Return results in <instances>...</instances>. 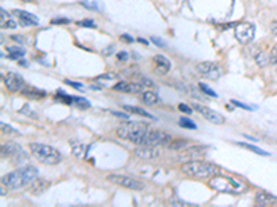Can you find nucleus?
I'll use <instances>...</instances> for the list:
<instances>
[{"mask_svg":"<svg viewBox=\"0 0 277 207\" xmlns=\"http://www.w3.org/2000/svg\"><path fill=\"white\" fill-rule=\"evenodd\" d=\"M38 175V170L33 166H26V167L18 168V170H14L11 173L6 174L3 178H1V183H3V186H7L8 189H21L26 186L28 184H31L36 178Z\"/></svg>","mask_w":277,"mask_h":207,"instance_id":"f257e3e1","label":"nucleus"},{"mask_svg":"<svg viewBox=\"0 0 277 207\" xmlns=\"http://www.w3.org/2000/svg\"><path fill=\"white\" fill-rule=\"evenodd\" d=\"M209 186L212 189L223 193H231V195H240L248 189L247 184L240 180H236L230 175L216 174L209 180Z\"/></svg>","mask_w":277,"mask_h":207,"instance_id":"f03ea898","label":"nucleus"},{"mask_svg":"<svg viewBox=\"0 0 277 207\" xmlns=\"http://www.w3.org/2000/svg\"><path fill=\"white\" fill-rule=\"evenodd\" d=\"M180 171L190 178H198V180H208V178H212L213 175L219 174V168L215 165L208 163V162H198V160L183 163L180 167Z\"/></svg>","mask_w":277,"mask_h":207,"instance_id":"7ed1b4c3","label":"nucleus"},{"mask_svg":"<svg viewBox=\"0 0 277 207\" xmlns=\"http://www.w3.org/2000/svg\"><path fill=\"white\" fill-rule=\"evenodd\" d=\"M150 130L148 124L141 122H128L126 124H122L119 128H116V136L121 140H126L133 144H138L143 140L147 131Z\"/></svg>","mask_w":277,"mask_h":207,"instance_id":"20e7f679","label":"nucleus"},{"mask_svg":"<svg viewBox=\"0 0 277 207\" xmlns=\"http://www.w3.org/2000/svg\"><path fill=\"white\" fill-rule=\"evenodd\" d=\"M29 151L32 153V156L36 160H39L43 165H57L61 162V155L60 152L50 146V145H45V144H38V143H32L29 144Z\"/></svg>","mask_w":277,"mask_h":207,"instance_id":"39448f33","label":"nucleus"},{"mask_svg":"<svg viewBox=\"0 0 277 207\" xmlns=\"http://www.w3.org/2000/svg\"><path fill=\"white\" fill-rule=\"evenodd\" d=\"M172 141V137L165 133V131H161V130H148L147 134L143 137V140L138 143V145H151V146H161V145H166Z\"/></svg>","mask_w":277,"mask_h":207,"instance_id":"423d86ee","label":"nucleus"},{"mask_svg":"<svg viewBox=\"0 0 277 207\" xmlns=\"http://www.w3.org/2000/svg\"><path fill=\"white\" fill-rule=\"evenodd\" d=\"M107 181H110L111 184H115V185H119V186H123V188L132 189V191H141L144 188V183L143 181H138L136 178L126 177V175L111 174L107 177Z\"/></svg>","mask_w":277,"mask_h":207,"instance_id":"0eeeda50","label":"nucleus"},{"mask_svg":"<svg viewBox=\"0 0 277 207\" xmlns=\"http://www.w3.org/2000/svg\"><path fill=\"white\" fill-rule=\"evenodd\" d=\"M196 69L198 73L208 80H218L223 75V68L216 62H200Z\"/></svg>","mask_w":277,"mask_h":207,"instance_id":"6e6552de","label":"nucleus"},{"mask_svg":"<svg viewBox=\"0 0 277 207\" xmlns=\"http://www.w3.org/2000/svg\"><path fill=\"white\" fill-rule=\"evenodd\" d=\"M234 36L241 44L251 43L255 36V26L251 22H240L234 28Z\"/></svg>","mask_w":277,"mask_h":207,"instance_id":"1a4fd4ad","label":"nucleus"},{"mask_svg":"<svg viewBox=\"0 0 277 207\" xmlns=\"http://www.w3.org/2000/svg\"><path fill=\"white\" fill-rule=\"evenodd\" d=\"M3 83L6 84L8 91H11V93H21L26 86L24 79L13 72H7L6 75H3Z\"/></svg>","mask_w":277,"mask_h":207,"instance_id":"9d476101","label":"nucleus"},{"mask_svg":"<svg viewBox=\"0 0 277 207\" xmlns=\"http://www.w3.org/2000/svg\"><path fill=\"white\" fill-rule=\"evenodd\" d=\"M193 109H196L198 113H201L205 119L208 120V122H211L212 124L219 126V124H223V123H225V118H223V115H220L219 112L213 111V109L208 108V106L200 105V104H193Z\"/></svg>","mask_w":277,"mask_h":207,"instance_id":"9b49d317","label":"nucleus"},{"mask_svg":"<svg viewBox=\"0 0 277 207\" xmlns=\"http://www.w3.org/2000/svg\"><path fill=\"white\" fill-rule=\"evenodd\" d=\"M135 156L138 159H155L158 156H161V148L157 145V146H151V145H138V148L135 149Z\"/></svg>","mask_w":277,"mask_h":207,"instance_id":"f8f14e48","label":"nucleus"},{"mask_svg":"<svg viewBox=\"0 0 277 207\" xmlns=\"http://www.w3.org/2000/svg\"><path fill=\"white\" fill-rule=\"evenodd\" d=\"M13 14L17 17L20 25L23 26H35V25H39V18L28 13V11H24V10H13Z\"/></svg>","mask_w":277,"mask_h":207,"instance_id":"ddd939ff","label":"nucleus"},{"mask_svg":"<svg viewBox=\"0 0 277 207\" xmlns=\"http://www.w3.org/2000/svg\"><path fill=\"white\" fill-rule=\"evenodd\" d=\"M116 91L122 93H131V94H138L143 91V83H132V82H118L115 86H113Z\"/></svg>","mask_w":277,"mask_h":207,"instance_id":"4468645a","label":"nucleus"},{"mask_svg":"<svg viewBox=\"0 0 277 207\" xmlns=\"http://www.w3.org/2000/svg\"><path fill=\"white\" fill-rule=\"evenodd\" d=\"M153 62H154V72L157 75H166L169 69H171V64H169V61L165 58L161 54H157V56L153 57Z\"/></svg>","mask_w":277,"mask_h":207,"instance_id":"2eb2a0df","label":"nucleus"},{"mask_svg":"<svg viewBox=\"0 0 277 207\" xmlns=\"http://www.w3.org/2000/svg\"><path fill=\"white\" fill-rule=\"evenodd\" d=\"M21 94L24 97H26V98H32V100H43V98L46 97V91L33 87V86H29V84H26L24 90L21 91Z\"/></svg>","mask_w":277,"mask_h":207,"instance_id":"dca6fc26","label":"nucleus"},{"mask_svg":"<svg viewBox=\"0 0 277 207\" xmlns=\"http://www.w3.org/2000/svg\"><path fill=\"white\" fill-rule=\"evenodd\" d=\"M255 203L259 206H272V205L277 203V198L270 193H266V192H258L255 196Z\"/></svg>","mask_w":277,"mask_h":207,"instance_id":"f3484780","label":"nucleus"},{"mask_svg":"<svg viewBox=\"0 0 277 207\" xmlns=\"http://www.w3.org/2000/svg\"><path fill=\"white\" fill-rule=\"evenodd\" d=\"M49 186H50L49 181L42 180V178H39V180L35 178L32 183L29 184V192H31L32 195H39V193H42L43 191H46Z\"/></svg>","mask_w":277,"mask_h":207,"instance_id":"a211bd4d","label":"nucleus"},{"mask_svg":"<svg viewBox=\"0 0 277 207\" xmlns=\"http://www.w3.org/2000/svg\"><path fill=\"white\" fill-rule=\"evenodd\" d=\"M0 16H1V18H0V26L3 29H14V28H17V22L14 21V18H11L4 8L0 10Z\"/></svg>","mask_w":277,"mask_h":207,"instance_id":"6ab92c4d","label":"nucleus"},{"mask_svg":"<svg viewBox=\"0 0 277 207\" xmlns=\"http://www.w3.org/2000/svg\"><path fill=\"white\" fill-rule=\"evenodd\" d=\"M21 152V146L16 143H7L6 145L1 146V156L4 158H10V156H14L17 153Z\"/></svg>","mask_w":277,"mask_h":207,"instance_id":"aec40b11","label":"nucleus"},{"mask_svg":"<svg viewBox=\"0 0 277 207\" xmlns=\"http://www.w3.org/2000/svg\"><path fill=\"white\" fill-rule=\"evenodd\" d=\"M69 144H71V146H72L73 155H75L76 158H79V159L85 158V155H86V146H85L81 141H76V140H73L72 141V140H71Z\"/></svg>","mask_w":277,"mask_h":207,"instance_id":"412c9836","label":"nucleus"},{"mask_svg":"<svg viewBox=\"0 0 277 207\" xmlns=\"http://www.w3.org/2000/svg\"><path fill=\"white\" fill-rule=\"evenodd\" d=\"M141 101L146 105H154V104L158 103V96L154 91H144L141 94Z\"/></svg>","mask_w":277,"mask_h":207,"instance_id":"4be33fe9","label":"nucleus"},{"mask_svg":"<svg viewBox=\"0 0 277 207\" xmlns=\"http://www.w3.org/2000/svg\"><path fill=\"white\" fill-rule=\"evenodd\" d=\"M255 61H256L258 66H261V68H263V66H266V65L269 64V62H272V60H270V54H268V53H263V51H259V53L255 56Z\"/></svg>","mask_w":277,"mask_h":207,"instance_id":"5701e85b","label":"nucleus"},{"mask_svg":"<svg viewBox=\"0 0 277 207\" xmlns=\"http://www.w3.org/2000/svg\"><path fill=\"white\" fill-rule=\"evenodd\" d=\"M7 51H8V58H11V60H18V58H21V57L24 56L25 51L23 48L20 47H7Z\"/></svg>","mask_w":277,"mask_h":207,"instance_id":"b1692460","label":"nucleus"},{"mask_svg":"<svg viewBox=\"0 0 277 207\" xmlns=\"http://www.w3.org/2000/svg\"><path fill=\"white\" fill-rule=\"evenodd\" d=\"M81 3L83 4V7H86L88 10H94V11H101L103 4L98 1H92V0H81Z\"/></svg>","mask_w":277,"mask_h":207,"instance_id":"393cba45","label":"nucleus"},{"mask_svg":"<svg viewBox=\"0 0 277 207\" xmlns=\"http://www.w3.org/2000/svg\"><path fill=\"white\" fill-rule=\"evenodd\" d=\"M123 109L128 112H132V113H138V115H141V116H146V118H153L148 112L141 109V108H136V106H131V105H125Z\"/></svg>","mask_w":277,"mask_h":207,"instance_id":"a878e982","label":"nucleus"},{"mask_svg":"<svg viewBox=\"0 0 277 207\" xmlns=\"http://www.w3.org/2000/svg\"><path fill=\"white\" fill-rule=\"evenodd\" d=\"M240 146H243V148H247V149H250V151L255 152V153H258V155H263V156H269V153L265 151H262L261 148H256V146H254V145H250V144H244V143H240L238 144Z\"/></svg>","mask_w":277,"mask_h":207,"instance_id":"bb28decb","label":"nucleus"},{"mask_svg":"<svg viewBox=\"0 0 277 207\" xmlns=\"http://www.w3.org/2000/svg\"><path fill=\"white\" fill-rule=\"evenodd\" d=\"M179 124L182 126V127L188 128V130H196V128H197L196 123H194L193 120L188 119V118H180Z\"/></svg>","mask_w":277,"mask_h":207,"instance_id":"cd10ccee","label":"nucleus"},{"mask_svg":"<svg viewBox=\"0 0 277 207\" xmlns=\"http://www.w3.org/2000/svg\"><path fill=\"white\" fill-rule=\"evenodd\" d=\"M118 79V75L116 73H113V72H108V73H104V75H101V76H98L96 82H101V80H106L107 82H114V80Z\"/></svg>","mask_w":277,"mask_h":207,"instance_id":"c85d7f7f","label":"nucleus"},{"mask_svg":"<svg viewBox=\"0 0 277 207\" xmlns=\"http://www.w3.org/2000/svg\"><path fill=\"white\" fill-rule=\"evenodd\" d=\"M186 145H187L186 141H183V140H176V141H171V143H169V148H171V149H175V151H180V149H183Z\"/></svg>","mask_w":277,"mask_h":207,"instance_id":"c756f323","label":"nucleus"},{"mask_svg":"<svg viewBox=\"0 0 277 207\" xmlns=\"http://www.w3.org/2000/svg\"><path fill=\"white\" fill-rule=\"evenodd\" d=\"M73 103L76 104L79 108H82V109H88V108H90L89 101H86V100L82 98V97H73Z\"/></svg>","mask_w":277,"mask_h":207,"instance_id":"7c9ffc66","label":"nucleus"},{"mask_svg":"<svg viewBox=\"0 0 277 207\" xmlns=\"http://www.w3.org/2000/svg\"><path fill=\"white\" fill-rule=\"evenodd\" d=\"M200 88H201V90L204 91L207 96L213 97V98H218V94H216V93H215V91H213L212 88H209L208 86H205L204 83H200Z\"/></svg>","mask_w":277,"mask_h":207,"instance_id":"2f4dec72","label":"nucleus"},{"mask_svg":"<svg viewBox=\"0 0 277 207\" xmlns=\"http://www.w3.org/2000/svg\"><path fill=\"white\" fill-rule=\"evenodd\" d=\"M179 111L183 112V113H186V115H190V113L193 112V108H190V106L186 105V104H179Z\"/></svg>","mask_w":277,"mask_h":207,"instance_id":"473e14b6","label":"nucleus"},{"mask_svg":"<svg viewBox=\"0 0 277 207\" xmlns=\"http://www.w3.org/2000/svg\"><path fill=\"white\" fill-rule=\"evenodd\" d=\"M270 60L273 64H277V43L273 46L272 51H270Z\"/></svg>","mask_w":277,"mask_h":207,"instance_id":"72a5a7b5","label":"nucleus"},{"mask_svg":"<svg viewBox=\"0 0 277 207\" xmlns=\"http://www.w3.org/2000/svg\"><path fill=\"white\" fill-rule=\"evenodd\" d=\"M78 24L82 25V26H88V28H94V26H96L93 20H83V21H79Z\"/></svg>","mask_w":277,"mask_h":207,"instance_id":"f704fd0d","label":"nucleus"},{"mask_svg":"<svg viewBox=\"0 0 277 207\" xmlns=\"http://www.w3.org/2000/svg\"><path fill=\"white\" fill-rule=\"evenodd\" d=\"M67 84H69L71 87L76 88V90H79V91H82L83 90V86H82L81 83H78V82H72V80H66Z\"/></svg>","mask_w":277,"mask_h":207,"instance_id":"c9c22d12","label":"nucleus"},{"mask_svg":"<svg viewBox=\"0 0 277 207\" xmlns=\"http://www.w3.org/2000/svg\"><path fill=\"white\" fill-rule=\"evenodd\" d=\"M71 21L68 20V18H54V20H51V24L53 25H57V24H69Z\"/></svg>","mask_w":277,"mask_h":207,"instance_id":"e433bc0d","label":"nucleus"},{"mask_svg":"<svg viewBox=\"0 0 277 207\" xmlns=\"http://www.w3.org/2000/svg\"><path fill=\"white\" fill-rule=\"evenodd\" d=\"M0 126H1V131H3V133H7V134H10V133H16V130H13V128L10 127L8 124H4V123H1Z\"/></svg>","mask_w":277,"mask_h":207,"instance_id":"4c0bfd02","label":"nucleus"},{"mask_svg":"<svg viewBox=\"0 0 277 207\" xmlns=\"http://www.w3.org/2000/svg\"><path fill=\"white\" fill-rule=\"evenodd\" d=\"M119 39L122 40V41H125V43H133V38L129 36V35H121Z\"/></svg>","mask_w":277,"mask_h":207,"instance_id":"58836bf2","label":"nucleus"},{"mask_svg":"<svg viewBox=\"0 0 277 207\" xmlns=\"http://www.w3.org/2000/svg\"><path fill=\"white\" fill-rule=\"evenodd\" d=\"M231 103L234 104V105H237V106H240V108H243V109H247V111H250V109H255V108H253V106H248V105H244V104H241V103H237V101H231Z\"/></svg>","mask_w":277,"mask_h":207,"instance_id":"ea45409f","label":"nucleus"},{"mask_svg":"<svg viewBox=\"0 0 277 207\" xmlns=\"http://www.w3.org/2000/svg\"><path fill=\"white\" fill-rule=\"evenodd\" d=\"M151 40H153V43L157 44L158 47H165V43H163L161 39H158V38H151Z\"/></svg>","mask_w":277,"mask_h":207,"instance_id":"a19ab883","label":"nucleus"},{"mask_svg":"<svg viewBox=\"0 0 277 207\" xmlns=\"http://www.w3.org/2000/svg\"><path fill=\"white\" fill-rule=\"evenodd\" d=\"M113 115H115V116H119V118H123V119H128V118H129L128 115H125V113H121V112L113 111Z\"/></svg>","mask_w":277,"mask_h":207,"instance_id":"79ce46f5","label":"nucleus"},{"mask_svg":"<svg viewBox=\"0 0 277 207\" xmlns=\"http://www.w3.org/2000/svg\"><path fill=\"white\" fill-rule=\"evenodd\" d=\"M272 33H273L275 36H277V22H273V24H272Z\"/></svg>","mask_w":277,"mask_h":207,"instance_id":"37998d69","label":"nucleus"},{"mask_svg":"<svg viewBox=\"0 0 277 207\" xmlns=\"http://www.w3.org/2000/svg\"><path fill=\"white\" fill-rule=\"evenodd\" d=\"M116 57H118L119 60H126V58H128V54H126V53H119Z\"/></svg>","mask_w":277,"mask_h":207,"instance_id":"c03bdc74","label":"nucleus"},{"mask_svg":"<svg viewBox=\"0 0 277 207\" xmlns=\"http://www.w3.org/2000/svg\"><path fill=\"white\" fill-rule=\"evenodd\" d=\"M138 41H140V43H143V44H147V41L144 39H141V38H140V39H138Z\"/></svg>","mask_w":277,"mask_h":207,"instance_id":"a18cd8bd","label":"nucleus"},{"mask_svg":"<svg viewBox=\"0 0 277 207\" xmlns=\"http://www.w3.org/2000/svg\"><path fill=\"white\" fill-rule=\"evenodd\" d=\"M21 1H24V3H31L33 0H21Z\"/></svg>","mask_w":277,"mask_h":207,"instance_id":"49530a36","label":"nucleus"}]
</instances>
